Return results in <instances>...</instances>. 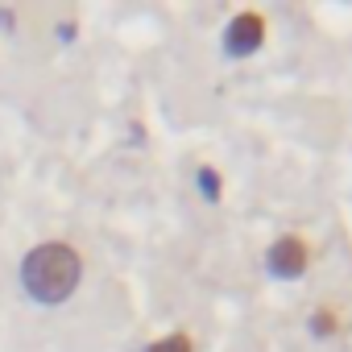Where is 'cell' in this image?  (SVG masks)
I'll list each match as a JSON object with an SVG mask.
<instances>
[{
  "label": "cell",
  "mask_w": 352,
  "mask_h": 352,
  "mask_svg": "<svg viewBox=\"0 0 352 352\" xmlns=\"http://www.w3.org/2000/svg\"><path fill=\"white\" fill-rule=\"evenodd\" d=\"M145 352H195V344H191V336H187V331H170V336L153 340Z\"/></svg>",
  "instance_id": "obj_6"
},
{
  "label": "cell",
  "mask_w": 352,
  "mask_h": 352,
  "mask_svg": "<svg viewBox=\"0 0 352 352\" xmlns=\"http://www.w3.org/2000/svg\"><path fill=\"white\" fill-rule=\"evenodd\" d=\"M311 265V249L298 232H282L270 249H265V270L278 278V282H298Z\"/></svg>",
  "instance_id": "obj_2"
},
{
  "label": "cell",
  "mask_w": 352,
  "mask_h": 352,
  "mask_svg": "<svg viewBox=\"0 0 352 352\" xmlns=\"http://www.w3.org/2000/svg\"><path fill=\"white\" fill-rule=\"evenodd\" d=\"M265 38H270L265 17L253 13V9H245V13H236V17L224 25V54H228V58H249V54H257V50L265 46Z\"/></svg>",
  "instance_id": "obj_3"
},
{
  "label": "cell",
  "mask_w": 352,
  "mask_h": 352,
  "mask_svg": "<svg viewBox=\"0 0 352 352\" xmlns=\"http://www.w3.org/2000/svg\"><path fill=\"white\" fill-rule=\"evenodd\" d=\"M195 183H199V191H204V199H208V204H220V195H224V183H220L216 166H199V170H195Z\"/></svg>",
  "instance_id": "obj_5"
},
{
  "label": "cell",
  "mask_w": 352,
  "mask_h": 352,
  "mask_svg": "<svg viewBox=\"0 0 352 352\" xmlns=\"http://www.w3.org/2000/svg\"><path fill=\"white\" fill-rule=\"evenodd\" d=\"M307 327H311L315 340H331V336L340 331V315H336V307H315L311 319H307Z\"/></svg>",
  "instance_id": "obj_4"
},
{
  "label": "cell",
  "mask_w": 352,
  "mask_h": 352,
  "mask_svg": "<svg viewBox=\"0 0 352 352\" xmlns=\"http://www.w3.org/2000/svg\"><path fill=\"white\" fill-rule=\"evenodd\" d=\"M21 290L38 307H63L83 282V257L67 241H42L21 257Z\"/></svg>",
  "instance_id": "obj_1"
}]
</instances>
